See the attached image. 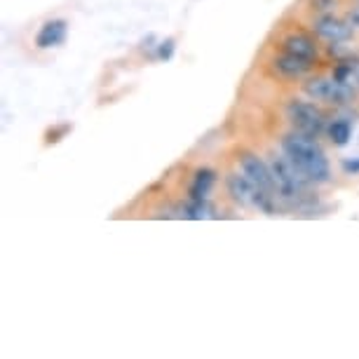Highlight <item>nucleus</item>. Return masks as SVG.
I'll return each instance as SVG.
<instances>
[{
  "label": "nucleus",
  "mask_w": 359,
  "mask_h": 359,
  "mask_svg": "<svg viewBox=\"0 0 359 359\" xmlns=\"http://www.w3.org/2000/svg\"><path fill=\"white\" fill-rule=\"evenodd\" d=\"M282 151L310 181H313V184H324V181H329V176H331L329 160L322 148L317 146L315 137L303 134V132L287 134V137L282 139Z\"/></svg>",
  "instance_id": "obj_1"
},
{
  "label": "nucleus",
  "mask_w": 359,
  "mask_h": 359,
  "mask_svg": "<svg viewBox=\"0 0 359 359\" xmlns=\"http://www.w3.org/2000/svg\"><path fill=\"white\" fill-rule=\"evenodd\" d=\"M270 169H273V176H275V195H280L289 205H298V202L306 198V188L308 184H313V181H310L287 155H284V158H275Z\"/></svg>",
  "instance_id": "obj_2"
},
{
  "label": "nucleus",
  "mask_w": 359,
  "mask_h": 359,
  "mask_svg": "<svg viewBox=\"0 0 359 359\" xmlns=\"http://www.w3.org/2000/svg\"><path fill=\"white\" fill-rule=\"evenodd\" d=\"M303 92L308 94L313 101H324V104H334V106H345L352 101V94L355 90L343 83H338L336 78H315V80H308L303 85Z\"/></svg>",
  "instance_id": "obj_3"
},
{
  "label": "nucleus",
  "mask_w": 359,
  "mask_h": 359,
  "mask_svg": "<svg viewBox=\"0 0 359 359\" xmlns=\"http://www.w3.org/2000/svg\"><path fill=\"white\" fill-rule=\"evenodd\" d=\"M287 115L291 120V125L296 127V132H303V134H310V137H320L327 127V118L320 108H315L313 104L308 101H291L287 106Z\"/></svg>",
  "instance_id": "obj_4"
},
{
  "label": "nucleus",
  "mask_w": 359,
  "mask_h": 359,
  "mask_svg": "<svg viewBox=\"0 0 359 359\" xmlns=\"http://www.w3.org/2000/svg\"><path fill=\"white\" fill-rule=\"evenodd\" d=\"M240 165H242V174H247L252 184H256V186L263 188V191H268V193H275L273 169H270L261 158H256V155H252V153H245L240 158Z\"/></svg>",
  "instance_id": "obj_5"
},
{
  "label": "nucleus",
  "mask_w": 359,
  "mask_h": 359,
  "mask_svg": "<svg viewBox=\"0 0 359 359\" xmlns=\"http://www.w3.org/2000/svg\"><path fill=\"white\" fill-rule=\"evenodd\" d=\"M315 31H317V36L329 40V43H343V40H348L352 36V26L348 22H341V19H334V17L317 19Z\"/></svg>",
  "instance_id": "obj_6"
},
{
  "label": "nucleus",
  "mask_w": 359,
  "mask_h": 359,
  "mask_svg": "<svg viewBox=\"0 0 359 359\" xmlns=\"http://www.w3.org/2000/svg\"><path fill=\"white\" fill-rule=\"evenodd\" d=\"M66 40V22L64 19H52V22L43 24V29L38 31L36 36V45L40 50H47V47H57Z\"/></svg>",
  "instance_id": "obj_7"
},
{
  "label": "nucleus",
  "mask_w": 359,
  "mask_h": 359,
  "mask_svg": "<svg viewBox=\"0 0 359 359\" xmlns=\"http://www.w3.org/2000/svg\"><path fill=\"white\" fill-rule=\"evenodd\" d=\"M273 69L284 78H301L310 71V62L308 59H301V57H294V54L284 52V57H277L273 62Z\"/></svg>",
  "instance_id": "obj_8"
},
{
  "label": "nucleus",
  "mask_w": 359,
  "mask_h": 359,
  "mask_svg": "<svg viewBox=\"0 0 359 359\" xmlns=\"http://www.w3.org/2000/svg\"><path fill=\"white\" fill-rule=\"evenodd\" d=\"M282 47H284V52H287V54H294V57L308 59V62H313L315 54H317L313 40H310L308 36H301V33H298V36H289L282 43Z\"/></svg>",
  "instance_id": "obj_9"
},
{
  "label": "nucleus",
  "mask_w": 359,
  "mask_h": 359,
  "mask_svg": "<svg viewBox=\"0 0 359 359\" xmlns=\"http://www.w3.org/2000/svg\"><path fill=\"white\" fill-rule=\"evenodd\" d=\"M216 181V174L212 169H200L195 172V179L191 184V200H207V195L212 193Z\"/></svg>",
  "instance_id": "obj_10"
},
{
  "label": "nucleus",
  "mask_w": 359,
  "mask_h": 359,
  "mask_svg": "<svg viewBox=\"0 0 359 359\" xmlns=\"http://www.w3.org/2000/svg\"><path fill=\"white\" fill-rule=\"evenodd\" d=\"M334 78L338 83L352 87V90H359V59H348V62H341L336 66Z\"/></svg>",
  "instance_id": "obj_11"
},
{
  "label": "nucleus",
  "mask_w": 359,
  "mask_h": 359,
  "mask_svg": "<svg viewBox=\"0 0 359 359\" xmlns=\"http://www.w3.org/2000/svg\"><path fill=\"white\" fill-rule=\"evenodd\" d=\"M184 219L202 221V219H214V207L207 200H188V205L184 207Z\"/></svg>",
  "instance_id": "obj_12"
},
{
  "label": "nucleus",
  "mask_w": 359,
  "mask_h": 359,
  "mask_svg": "<svg viewBox=\"0 0 359 359\" xmlns=\"http://www.w3.org/2000/svg\"><path fill=\"white\" fill-rule=\"evenodd\" d=\"M329 137L334 139L336 146H345L352 137V125L348 123V120H334L329 127Z\"/></svg>",
  "instance_id": "obj_13"
},
{
  "label": "nucleus",
  "mask_w": 359,
  "mask_h": 359,
  "mask_svg": "<svg viewBox=\"0 0 359 359\" xmlns=\"http://www.w3.org/2000/svg\"><path fill=\"white\" fill-rule=\"evenodd\" d=\"M160 57L162 59H169V57H172V54H174V40H165V43H162L160 45Z\"/></svg>",
  "instance_id": "obj_14"
},
{
  "label": "nucleus",
  "mask_w": 359,
  "mask_h": 359,
  "mask_svg": "<svg viewBox=\"0 0 359 359\" xmlns=\"http://www.w3.org/2000/svg\"><path fill=\"white\" fill-rule=\"evenodd\" d=\"M334 5H336V0H313L315 10H329V8H334Z\"/></svg>",
  "instance_id": "obj_15"
},
{
  "label": "nucleus",
  "mask_w": 359,
  "mask_h": 359,
  "mask_svg": "<svg viewBox=\"0 0 359 359\" xmlns=\"http://www.w3.org/2000/svg\"><path fill=\"white\" fill-rule=\"evenodd\" d=\"M343 169H345V172L357 174V172H359V158H357V160H345V162H343Z\"/></svg>",
  "instance_id": "obj_16"
},
{
  "label": "nucleus",
  "mask_w": 359,
  "mask_h": 359,
  "mask_svg": "<svg viewBox=\"0 0 359 359\" xmlns=\"http://www.w3.org/2000/svg\"><path fill=\"white\" fill-rule=\"evenodd\" d=\"M348 24L352 26V29H359V8H355L350 12V17H348Z\"/></svg>",
  "instance_id": "obj_17"
}]
</instances>
